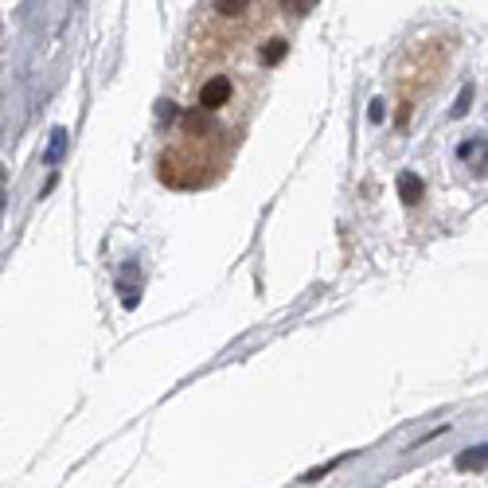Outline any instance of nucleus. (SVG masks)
Listing matches in <instances>:
<instances>
[{"instance_id": "nucleus-1", "label": "nucleus", "mask_w": 488, "mask_h": 488, "mask_svg": "<svg viewBox=\"0 0 488 488\" xmlns=\"http://www.w3.org/2000/svg\"><path fill=\"white\" fill-rule=\"evenodd\" d=\"M227 98H231V79H227V74H215V79L200 90V106L215 114L219 106H227Z\"/></svg>"}, {"instance_id": "nucleus-3", "label": "nucleus", "mask_w": 488, "mask_h": 488, "mask_svg": "<svg viewBox=\"0 0 488 488\" xmlns=\"http://www.w3.org/2000/svg\"><path fill=\"white\" fill-rule=\"evenodd\" d=\"M286 56H289V39H270L258 59H262V67H278Z\"/></svg>"}, {"instance_id": "nucleus-5", "label": "nucleus", "mask_w": 488, "mask_h": 488, "mask_svg": "<svg viewBox=\"0 0 488 488\" xmlns=\"http://www.w3.org/2000/svg\"><path fill=\"white\" fill-rule=\"evenodd\" d=\"M281 8H286L289 16H305V13H312L317 8V0H278Z\"/></svg>"}, {"instance_id": "nucleus-6", "label": "nucleus", "mask_w": 488, "mask_h": 488, "mask_svg": "<svg viewBox=\"0 0 488 488\" xmlns=\"http://www.w3.org/2000/svg\"><path fill=\"white\" fill-rule=\"evenodd\" d=\"M458 465H461V469H484V446H473Z\"/></svg>"}, {"instance_id": "nucleus-7", "label": "nucleus", "mask_w": 488, "mask_h": 488, "mask_svg": "<svg viewBox=\"0 0 488 488\" xmlns=\"http://www.w3.org/2000/svg\"><path fill=\"white\" fill-rule=\"evenodd\" d=\"M469 98H473V90H461V98H458V110H453V117H461L465 110H469Z\"/></svg>"}, {"instance_id": "nucleus-4", "label": "nucleus", "mask_w": 488, "mask_h": 488, "mask_svg": "<svg viewBox=\"0 0 488 488\" xmlns=\"http://www.w3.org/2000/svg\"><path fill=\"white\" fill-rule=\"evenodd\" d=\"M215 13L219 16H243V13H251V0H215Z\"/></svg>"}, {"instance_id": "nucleus-2", "label": "nucleus", "mask_w": 488, "mask_h": 488, "mask_svg": "<svg viewBox=\"0 0 488 488\" xmlns=\"http://www.w3.org/2000/svg\"><path fill=\"white\" fill-rule=\"evenodd\" d=\"M398 195H403V203H410V208L422 200V180L415 172H403V176H398Z\"/></svg>"}]
</instances>
